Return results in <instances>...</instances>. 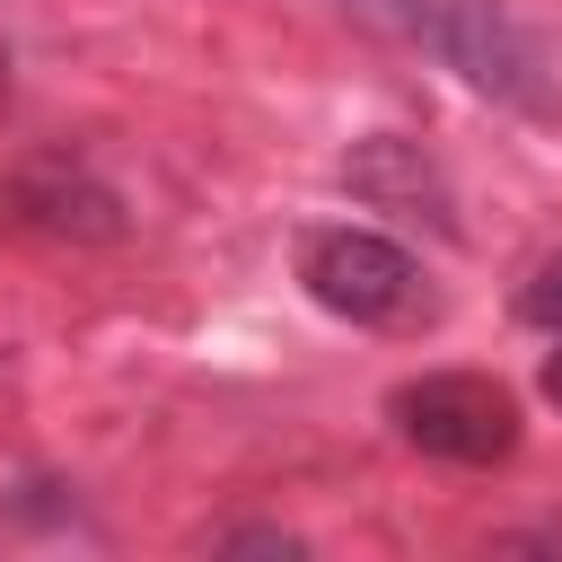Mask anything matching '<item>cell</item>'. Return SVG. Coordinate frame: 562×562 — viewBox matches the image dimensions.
Here are the masks:
<instances>
[{
    "label": "cell",
    "mask_w": 562,
    "mask_h": 562,
    "mask_svg": "<svg viewBox=\"0 0 562 562\" xmlns=\"http://www.w3.org/2000/svg\"><path fill=\"white\" fill-rule=\"evenodd\" d=\"M299 281L342 325H422L430 316L422 263L378 228H307L299 237Z\"/></svg>",
    "instance_id": "cell-1"
},
{
    "label": "cell",
    "mask_w": 562,
    "mask_h": 562,
    "mask_svg": "<svg viewBox=\"0 0 562 562\" xmlns=\"http://www.w3.org/2000/svg\"><path fill=\"white\" fill-rule=\"evenodd\" d=\"M395 430L422 448V457H448V465H501L518 448V395L501 378H474V369H430L413 386H395Z\"/></svg>",
    "instance_id": "cell-2"
},
{
    "label": "cell",
    "mask_w": 562,
    "mask_h": 562,
    "mask_svg": "<svg viewBox=\"0 0 562 562\" xmlns=\"http://www.w3.org/2000/svg\"><path fill=\"white\" fill-rule=\"evenodd\" d=\"M430 53H439L465 88H483V97H501V105H544V44H536L501 0H439Z\"/></svg>",
    "instance_id": "cell-3"
},
{
    "label": "cell",
    "mask_w": 562,
    "mask_h": 562,
    "mask_svg": "<svg viewBox=\"0 0 562 562\" xmlns=\"http://www.w3.org/2000/svg\"><path fill=\"white\" fill-rule=\"evenodd\" d=\"M342 184H351L369 211L430 220L439 237L457 228V202H448V176H439V158H430L422 140H404V132H369V140H351V149H342Z\"/></svg>",
    "instance_id": "cell-4"
},
{
    "label": "cell",
    "mask_w": 562,
    "mask_h": 562,
    "mask_svg": "<svg viewBox=\"0 0 562 562\" xmlns=\"http://www.w3.org/2000/svg\"><path fill=\"white\" fill-rule=\"evenodd\" d=\"M18 211H26L35 228H53V237H79V246L123 237V202H114V184H97L88 167H35V176H18Z\"/></svg>",
    "instance_id": "cell-5"
},
{
    "label": "cell",
    "mask_w": 562,
    "mask_h": 562,
    "mask_svg": "<svg viewBox=\"0 0 562 562\" xmlns=\"http://www.w3.org/2000/svg\"><path fill=\"white\" fill-rule=\"evenodd\" d=\"M334 9L386 44H413V53H430V26H439V0H334Z\"/></svg>",
    "instance_id": "cell-6"
},
{
    "label": "cell",
    "mask_w": 562,
    "mask_h": 562,
    "mask_svg": "<svg viewBox=\"0 0 562 562\" xmlns=\"http://www.w3.org/2000/svg\"><path fill=\"white\" fill-rule=\"evenodd\" d=\"M518 316H527V325H544V334H562V255L527 272V290H518Z\"/></svg>",
    "instance_id": "cell-7"
},
{
    "label": "cell",
    "mask_w": 562,
    "mask_h": 562,
    "mask_svg": "<svg viewBox=\"0 0 562 562\" xmlns=\"http://www.w3.org/2000/svg\"><path fill=\"white\" fill-rule=\"evenodd\" d=\"M228 553H299V536H281V527H237Z\"/></svg>",
    "instance_id": "cell-8"
},
{
    "label": "cell",
    "mask_w": 562,
    "mask_h": 562,
    "mask_svg": "<svg viewBox=\"0 0 562 562\" xmlns=\"http://www.w3.org/2000/svg\"><path fill=\"white\" fill-rule=\"evenodd\" d=\"M544 395L562 404V351H544Z\"/></svg>",
    "instance_id": "cell-9"
}]
</instances>
